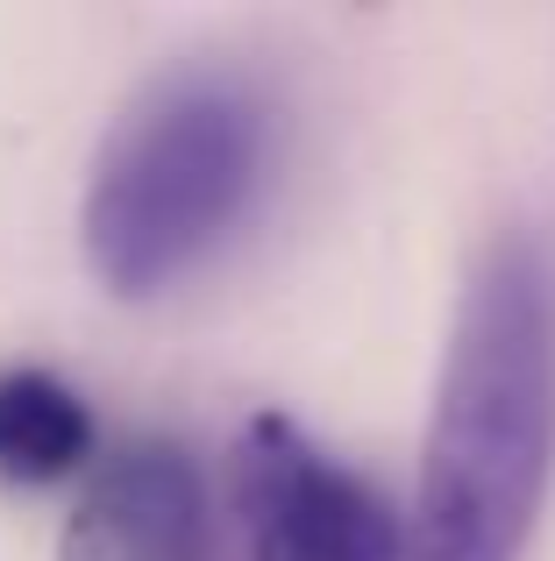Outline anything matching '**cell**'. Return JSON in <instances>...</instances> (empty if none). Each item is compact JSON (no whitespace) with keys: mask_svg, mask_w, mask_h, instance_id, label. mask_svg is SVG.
I'll return each mask as SVG.
<instances>
[{"mask_svg":"<svg viewBox=\"0 0 555 561\" xmlns=\"http://www.w3.org/2000/svg\"><path fill=\"white\" fill-rule=\"evenodd\" d=\"M555 477V249L499 228L442 348L406 561H520Z\"/></svg>","mask_w":555,"mask_h":561,"instance_id":"cell-1","label":"cell"},{"mask_svg":"<svg viewBox=\"0 0 555 561\" xmlns=\"http://www.w3.org/2000/svg\"><path fill=\"white\" fill-rule=\"evenodd\" d=\"M271 171V107L222 65L150 79L93 157L79 242L114 299H157L242 228Z\"/></svg>","mask_w":555,"mask_h":561,"instance_id":"cell-2","label":"cell"},{"mask_svg":"<svg viewBox=\"0 0 555 561\" xmlns=\"http://www.w3.org/2000/svg\"><path fill=\"white\" fill-rule=\"evenodd\" d=\"M228 477L250 561H406V526L385 491L285 412L242 420Z\"/></svg>","mask_w":555,"mask_h":561,"instance_id":"cell-3","label":"cell"},{"mask_svg":"<svg viewBox=\"0 0 555 561\" xmlns=\"http://www.w3.org/2000/svg\"><path fill=\"white\" fill-rule=\"evenodd\" d=\"M57 561H207L193 455L165 434H128L107 448L65 512Z\"/></svg>","mask_w":555,"mask_h":561,"instance_id":"cell-4","label":"cell"},{"mask_svg":"<svg viewBox=\"0 0 555 561\" xmlns=\"http://www.w3.org/2000/svg\"><path fill=\"white\" fill-rule=\"evenodd\" d=\"M93 455V412L57 370L0 363V491H50L86 477Z\"/></svg>","mask_w":555,"mask_h":561,"instance_id":"cell-5","label":"cell"}]
</instances>
